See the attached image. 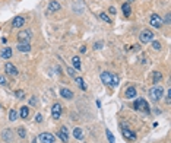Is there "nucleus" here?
I'll return each mask as SVG.
<instances>
[{"instance_id": "obj_1", "label": "nucleus", "mask_w": 171, "mask_h": 143, "mask_svg": "<svg viewBox=\"0 0 171 143\" xmlns=\"http://www.w3.org/2000/svg\"><path fill=\"white\" fill-rule=\"evenodd\" d=\"M162 95H164V89H162V86H153V88H151L149 89V98L152 99V101H160L161 98H162Z\"/></svg>"}, {"instance_id": "obj_2", "label": "nucleus", "mask_w": 171, "mask_h": 143, "mask_svg": "<svg viewBox=\"0 0 171 143\" xmlns=\"http://www.w3.org/2000/svg\"><path fill=\"white\" fill-rule=\"evenodd\" d=\"M31 31H21V32L18 34V44H29L31 41Z\"/></svg>"}, {"instance_id": "obj_3", "label": "nucleus", "mask_w": 171, "mask_h": 143, "mask_svg": "<svg viewBox=\"0 0 171 143\" xmlns=\"http://www.w3.org/2000/svg\"><path fill=\"white\" fill-rule=\"evenodd\" d=\"M139 40H141L142 44H148L149 41L153 40V32H152V31H149V29H143L142 32H141V35H139Z\"/></svg>"}, {"instance_id": "obj_4", "label": "nucleus", "mask_w": 171, "mask_h": 143, "mask_svg": "<svg viewBox=\"0 0 171 143\" xmlns=\"http://www.w3.org/2000/svg\"><path fill=\"white\" fill-rule=\"evenodd\" d=\"M133 108H135V109H139V111H145V113H148V111H149V105H148V102H146L145 99H142V98H139V99L135 101Z\"/></svg>"}, {"instance_id": "obj_5", "label": "nucleus", "mask_w": 171, "mask_h": 143, "mask_svg": "<svg viewBox=\"0 0 171 143\" xmlns=\"http://www.w3.org/2000/svg\"><path fill=\"white\" fill-rule=\"evenodd\" d=\"M151 25H152L153 28H161V25H162V19L158 16L157 13H152V15H151Z\"/></svg>"}, {"instance_id": "obj_6", "label": "nucleus", "mask_w": 171, "mask_h": 143, "mask_svg": "<svg viewBox=\"0 0 171 143\" xmlns=\"http://www.w3.org/2000/svg\"><path fill=\"white\" fill-rule=\"evenodd\" d=\"M51 115H53V118H56V120L60 118V115H61V105H60V104L56 102V104L51 107Z\"/></svg>"}, {"instance_id": "obj_7", "label": "nucleus", "mask_w": 171, "mask_h": 143, "mask_svg": "<svg viewBox=\"0 0 171 143\" xmlns=\"http://www.w3.org/2000/svg\"><path fill=\"white\" fill-rule=\"evenodd\" d=\"M100 77H101L102 83H105V85H110V86H111V81H113V75H111V73H108V72H102Z\"/></svg>"}, {"instance_id": "obj_8", "label": "nucleus", "mask_w": 171, "mask_h": 143, "mask_svg": "<svg viewBox=\"0 0 171 143\" xmlns=\"http://www.w3.org/2000/svg\"><path fill=\"white\" fill-rule=\"evenodd\" d=\"M40 140L41 143H53L54 142V136L50 133H41L40 134Z\"/></svg>"}, {"instance_id": "obj_9", "label": "nucleus", "mask_w": 171, "mask_h": 143, "mask_svg": "<svg viewBox=\"0 0 171 143\" xmlns=\"http://www.w3.org/2000/svg\"><path fill=\"white\" fill-rule=\"evenodd\" d=\"M5 70H6V73L10 75V76H16V75H18V69L15 67L12 63H6V64H5Z\"/></svg>"}, {"instance_id": "obj_10", "label": "nucleus", "mask_w": 171, "mask_h": 143, "mask_svg": "<svg viewBox=\"0 0 171 143\" xmlns=\"http://www.w3.org/2000/svg\"><path fill=\"white\" fill-rule=\"evenodd\" d=\"M60 95H61L65 99H72V98H73V92H72L70 89H66V88H61V89H60Z\"/></svg>"}, {"instance_id": "obj_11", "label": "nucleus", "mask_w": 171, "mask_h": 143, "mask_svg": "<svg viewBox=\"0 0 171 143\" xmlns=\"http://www.w3.org/2000/svg\"><path fill=\"white\" fill-rule=\"evenodd\" d=\"M57 136H59L61 140H63V142H67V140H69V133H67V129H66V127H61L60 132L57 133Z\"/></svg>"}, {"instance_id": "obj_12", "label": "nucleus", "mask_w": 171, "mask_h": 143, "mask_svg": "<svg viewBox=\"0 0 171 143\" xmlns=\"http://www.w3.org/2000/svg\"><path fill=\"white\" fill-rule=\"evenodd\" d=\"M124 97H126L127 99H132V98H135V97H136V89H135L133 86L127 88L126 91H124Z\"/></svg>"}, {"instance_id": "obj_13", "label": "nucleus", "mask_w": 171, "mask_h": 143, "mask_svg": "<svg viewBox=\"0 0 171 143\" xmlns=\"http://www.w3.org/2000/svg\"><path fill=\"white\" fill-rule=\"evenodd\" d=\"M123 136L126 137V139H129V140H132V142L136 140V134L133 132H130L129 129H123Z\"/></svg>"}, {"instance_id": "obj_14", "label": "nucleus", "mask_w": 171, "mask_h": 143, "mask_svg": "<svg viewBox=\"0 0 171 143\" xmlns=\"http://www.w3.org/2000/svg\"><path fill=\"white\" fill-rule=\"evenodd\" d=\"M24 23H25V19H24L22 16H16V18L13 19V22H12V26H15V28H21Z\"/></svg>"}, {"instance_id": "obj_15", "label": "nucleus", "mask_w": 171, "mask_h": 143, "mask_svg": "<svg viewBox=\"0 0 171 143\" xmlns=\"http://www.w3.org/2000/svg\"><path fill=\"white\" fill-rule=\"evenodd\" d=\"M0 56H2V58H6L9 60L12 57V48H9V47H6V48L2 50V53H0Z\"/></svg>"}, {"instance_id": "obj_16", "label": "nucleus", "mask_w": 171, "mask_h": 143, "mask_svg": "<svg viewBox=\"0 0 171 143\" xmlns=\"http://www.w3.org/2000/svg\"><path fill=\"white\" fill-rule=\"evenodd\" d=\"M60 3L56 2V0H51L50 2V6H48V12H56V10H60Z\"/></svg>"}, {"instance_id": "obj_17", "label": "nucleus", "mask_w": 171, "mask_h": 143, "mask_svg": "<svg viewBox=\"0 0 171 143\" xmlns=\"http://www.w3.org/2000/svg\"><path fill=\"white\" fill-rule=\"evenodd\" d=\"M72 63H73V67L76 69V70H81V58L79 57H77V56H75L73 58H72Z\"/></svg>"}, {"instance_id": "obj_18", "label": "nucleus", "mask_w": 171, "mask_h": 143, "mask_svg": "<svg viewBox=\"0 0 171 143\" xmlns=\"http://www.w3.org/2000/svg\"><path fill=\"white\" fill-rule=\"evenodd\" d=\"M73 136H75V139H83V132H82V129H79V127H76V129L73 130Z\"/></svg>"}, {"instance_id": "obj_19", "label": "nucleus", "mask_w": 171, "mask_h": 143, "mask_svg": "<svg viewBox=\"0 0 171 143\" xmlns=\"http://www.w3.org/2000/svg\"><path fill=\"white\" fill-rule=\"evenodd\" d=\"M18 50L21 53H28L31 50V45L29 44H18Z\"/></svg>"}, {"instance_id": "obj_20", "label": "nucleus", "mask_w": 171, "mask_h": 143, "mask_svg": "<svg viewBox=\"0 0 171 143\" xmlns=\"http://www.w3.org/2000/svg\"><path fill=\"white\" fill-rule=\"evenodd\" d=\"M121 9H123V13L126 15V16H130L132 9H130V5H129V3H124V5L121 6Z\"/></svg>"}, {"instance_id": "obj_21", "label": "nucleus", "mask_w": 171, "mask_h": 143, "mask_svg": "<svg viewBox=\"0 0 171 143\" xmlns=\"http://www.w3.org/2000/svg\"><path fill=\"white\" fill-rule=\"evenodd\" d=\"M162 79V75L161 72H153V77H152V83H158Z\"/></svg>"}, {"instance_id": "obj_22", "label": "nucleus", "mask_w": 171, "mask_h": 143, "mask_svg": "<svg viewBox=\"0 0 171 143\" xmlns=\"http://www.w3.org/2000/svg\"><path fill=\"white\" fill-rule=\"evenodd\" d=\"M75 81H76L77 86H79L82 91H85V89H86V85H85V82H83V79H82V77H76Z\"/></svg>"}, {"instance_id": "obj_23", "label": "nucleus", "mask_w": 171, "mask_h": 143, "mask_svg": "<svg viewBox=\"0 0 171 143\" xmlns=\"http://www.w3.org/2000/svg\"><path fill=\"white\" fill-rule=\"evenodd\" d=\"M28 114H29L28 107H22V108H21V118H26V117H28Z\"/></svg>"}, {"instance_id": "obj_24", "label": "nucleus", "mask_w": 171, "mask_h": 143, "mask_svg": "<svg viewBox=\"0 0 171 143\" xmlns=\"http://www.w3.org/2000/svg\"><path fill=\"white\" fill-rule=\"evenodd\" d=\"M100 19H101V21H104V22H107V23H111V19L108 18V16H107V13H104V12H101V13H100Z\"/></svg>"}, {"instance_id": "obj_25", "label": "nucleus", "mask_w": 171, "mask_h": 143, "mask_svg": "<svg viewBox=\"0 0 171 143\" xmlns=\"http://www.w3.org/2000/svg\"><path fill=\"white\" fill-rule=\"evenodd\" d=\"M105 134H107V139H108V142H110V143H114L116 142V139H114V136H113V133L110 130H105Z\"/></svg>"}, {"instance_id": "obj_26", "label": "nucleus", "mask_w": 171, "mask_h": 143, "mask_svg": "<svg viewBox=\"0 0 171 143\" xmlns=\"http://www.w3.org/2000/svg\"><path fill=\"white\" fill-rule=\"evenodd\" d=\"M9 118L12 120V121H15V120H18V113L15 109H10V113H9Z\"/></svg>"}, {"instance_id": "obj_27", "label": "nucleus", "mask_w": 171, "mask_h": 143, "mask_svg": "<svg viewBox=\"0 0 171 143\" xmlns=\"http://www.w3.org/2000/svg\"><path fill=\"white\" fill-rule=\"evenodd\" d=\"M118 82H120V79H118V76H117V75H113V81H111V86H113V88H116V86L118 85Z\"/></svg>"}, {"instance_id": "obj_28", "label": "nucleus", "mask_w": 171, "mask_h": 143, "mask_svg": "<svg viewBox=\"0 0 171 143\" xmlns=\"http://www.w3.org/2000/svg\"><path fill=\"white\" fill-rule=\"evenodd\" d=\"M152 48H153V50H161V42L152 41Z\"/></svg>"}, {"instance_id": "obj_29", "label": "nucleus", "mask_w": 171, "mask_h": 143, "mask_svg": "<svg viewBox=\"0 0 171 143\" xmlns=\"http://www.w3.org/2000/svg\"><path fill=\"white\" fill-rule=\"evenodd\" d=\"M18 134H19V136H21L22 139H24V137L26 136V132H25V129H24V127H21V129L18 130Z\"/></svg>"}, {"instance_id": "obj_30", "label": "nucleus", "mask_w": 171, "mask_h": 143, "mask_svg": "<svg viewBox=\"0 0 171 143\" xmlns=\"http://www.w3.org/2000/svg\"><path fill=\"white\" fill-rule=\"evenodd\" d=\"M0 85H6V79H5V76H0Z\"/></svg>"}, {"instance_id": "obj_31", "label": "nucleus", "mask_w": 171, "mask_h": 143, "mask_svg": "<svg viewBox=\"0 0 171 143\" xmlns=\"http://www.w3.org/2000/svg\"><path fill=\"white\" fill-rule=\"evenodd\" d=\"M16 97H18V98H24V92H22V91H18V92H16Z\"/></svg>"}, {"instance_id": "obj_32", "label": "nucleus", "mask_w": 171, "mask_h": 143, "mask_svg": "<svg viewBox=\"0 0 171 143\" xmlns=\"http://www.w3.org/2000/svg\"><path fill=\"white\" fill-rule=\"evenodd\" d=\"M35 121H37V123H41V121H42V115H41V114H38V115H37V118H35Z\"/></svg>"}, {"instance_id": "obj_33", "label": "nucleus", "mask_w": 171, "mask_h": 143, "mask_svg": "<svg viewBox=\"0 0 171 143\" xmlns=\"http://www.w3.org/2000/svg\"><path fill=\"white\" fill-rule=\"evenodd\" d=\"M67 73H69L70 76H75V70H73V69H70V67L67 69Z\"/></svg>"}, {"instance_id": "obj_34", "label": "nucleus", "mask_w": 171, "mask_h": 143, "mask_svg": "<svg viewBox=\"0 0 171 143\" xmlns=\"http://www.w3.org/2000/svg\"><path fill=\"white\" fill-rule=\"evenodd\" d=\"M101 45H102V42H95V45H94V48H95V50H98V48H100V47H101Z\"/></svg>"}, {"instance_id": "obj_35", "label": "nucleus", "mask_w": 171, "mask_h": 143, "mask_svg": "<svg viewBox=\"0 0 171 143\" xmlns=\"http://www.w3.org/2000/svg\"><path fill=\"white\" fill-rule=\"evenodd\" d=\"M29 102L32 104V105H35V104H37V99H35V98H31V99H29Z\"/></svg>"}, {"instance_id": "obj_36", "label": "nucleus", "mask_w": 171, "mask_h": 143, "mask_svg": "<svg viewBox=\"0 0 171 143\" xmlns=\"http://www.w3.org/2000/svg\"><path fill=\"white\" fill-rule=\"evenodd\" d=\"M108 12H110V13H113V15H114V13H116V9H114V7L111 6L110 9H108Z\"/></svg>"}]
</instances>
